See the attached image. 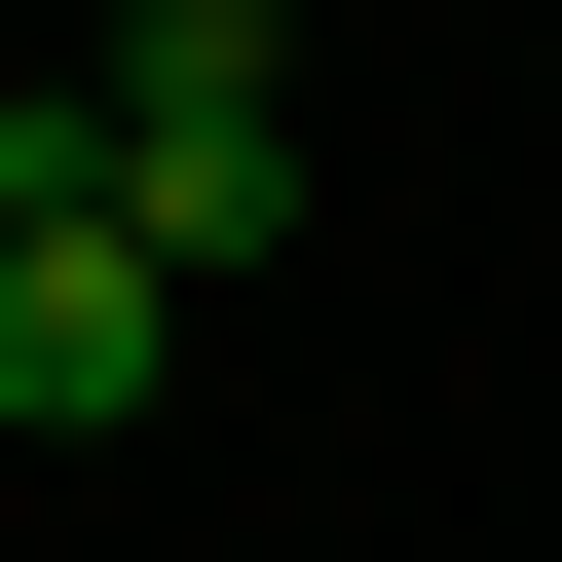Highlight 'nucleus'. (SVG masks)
Instances as JSON below:
<instances>
[{"label":"nucleus","instance_id":"obj_1","mask_svg":"<svg viewBox=\"0 0 562 562\" xmlns=\"http://www.w3.org/2000/svg\"><path fill=\"white\" fill-rule=\"evenodd\" d=\"M76 225H150L188 301L301 225V76H262V0H113V76H76Z\"/></svg>","mask_w":562,"mask_h":562},{"label":"nucleus","instance_id":"obj_2","mask_svg":"<svg viewBox=\"0 0 562 562\" xmlns=\"http://www.w3.org/2000/svg\"><path fill=\"white\" fill-rule=\"evenodd\" d=\"M150 375H188V262H150V225H76V188H38V225H0V450H113V413H150Z\"/></svg>","mask_w":562,"mask_h":562},{"label":"nucleus","instance_id":"obj_3","mask_svg":"<svg viewBox=\"0 0 562 562\" xmlns=\"http://www.w3.org/2000/svg\"><path fill=\"white\" fill-rule=\"evenodd\" d=\"M38 188H76V113H0V225H38Z\"/></svg>","mask_w":562,"mask_h":562}]
</instances>
